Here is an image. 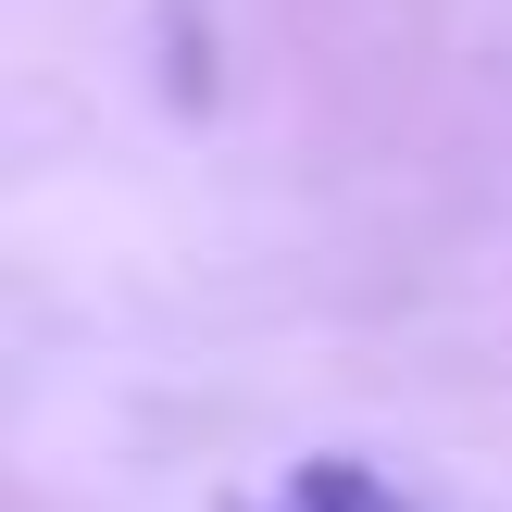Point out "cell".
Returning <instances> with one entry per match:
<instances>
[{"label":"cell","mask_w":512,"mask_h":512,"mask_svg":"<svg viewBox=\"0 0 512 512\" xmlns=\"http://www.w3.org/2000/svg\"><path fill=\"white\" fill-rule=\"evenodd\" d=\"M263 512H400V488H388V475H363V463H300Z\"/></svg>","instance_id":"1"}]
</instances>
